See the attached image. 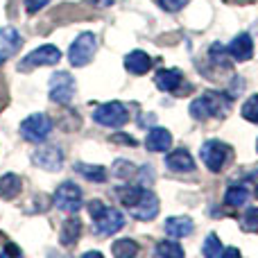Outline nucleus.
Here are the masks:
<instances>
[{
    "mask_svg": "<svg viewBox=\"0 0 258 258\" xmlns=\"http://www.w3.org/2000/svg\"><path fill=\"white\" fill-rule=\"evenodd\" d=\"M229 100H233L231 95L206 93L190 102V116L195 118V120H206V118H211V116H224L229 109Z\"/></svg>",
    "mask_w": 258,
    "mask_h": 258,
    "instance_id": "f257e3e1",
    "label": "nucleus"
},
{
    "mask_svg": "<svg viewBox=\"0 0 258 258\" xmlns=\"http://www.w3.org/2000/svg\"><path fill=\"white\" fill-rule=\"evenodd\" d=\"M95 50H98V39H95V34L93 32H82V34L73 41L71 50H68V61L75 68L86 66V63L93 59Z\"/></svg>",
    "mask_w": 258,
    "mask_h": 258,
    "instance_id": "f03ea898",
    "label": "nucleus"
},
{
    "mask_svg": "<svg viewBox=\"0 0 258 258\" xmlns=\"http://www.w3.org/2000/svg\"><path fill=\"white\" fill-rule=\"evenodd\" d=\"M52 132V120L48 113H32L21 122V136L30 143H43Z\"/></svg>",
    "mask_w": 258,
    "mask_h": 258,
    "instance_id": "7ed1b4c3",
    "label": "nucleus"
},
{
    "mask_svg": "<svg viewBox=\"0 0 258 258\" xmlns=\"http://www.w3.org/2000/svg\"><path fill=\"white\" fill-rule=\"evenodd\" d=\"M54 206H57L59 211H63V213H77V211L82 209V190L77 183L73 181H63L61 186L54 190Z\"/></svg>",
    "mask_w": 258,
    "mask_h": 258,
    "instance_id": "20e7f679",
    "label": "nucleus"
},
{
    "mask_svg": "<svg viewBox=\"0 0 258 258\" xmlns=\"http://www.w3.org/2000/svg\"><path fill=\"white\" fill-rule=\"evenodd\" d=\"M50 100L57 104H71L75 98V80H73L71 73H54L50 77Z\"/></svg>",
    "mask_w": 258,
    "mask_h": 258,
    "instance_id": "39448f33",
    "label": "nucleus"
},
{
    "mask_svg": "<svg viewBox=\"0 0 258 258\" xmlns=\"http://www.w3.org/2000/svg\"><path fill=\"white\" fill-rule=\"evenodd\" d=\"M93 120L98 122V125L118 129V127L127 125L129 113H127L125 104H120V102H107V104H100V107L93 111Z\"/></svg>",
    "mask_w": 258,
    "mask_h": 258,
    "instance_id": "423d86ee",
    "label": "nucleus"
},
{
    "mask_svg": "<svg viewBox=\"0 0 258 258\" xmlns=\"http://www.w3.org/2000/svg\"><path fill=\"white\" fill-rule=\"evenodd\" d=\"M61 59V50L57 48V45H41V48L32 50L30 54L25 57V61L18 63V68L21 71H30V68H36V66H54V63Z\"/></svg>",
    "mask_w": 258,
    "mask_h": 258,
    "instance_id": "0eeeda50",
    "label": "nucleus"
},
{
    "mask_svg": "<svg viewBox=\"0 0 258 258\" xmlns=\"http://www.w3.org/2000/svg\"><path fill=\"white\" fill-rule=\"evenodd\" d=\"M200 156L211 172H220L224 168V163H227L229 145H224L222 141H206L200 150Z\"/></svg>",
    "mask_w": 258,
    "mask_h": 258,
    "instance_id": "6e6552de",
    "label": "nucleus"
},
{
    "mask_svg": "<svg viewBox=\"0 0 258 258\" xmlns=\"http://www.w3.org/2000/svg\"><path fill=\"white\" fill-rule=\"evenodd\" d=\"M122 227H125V215L118 209H109V206L95 218V224H93L98 236H113V233L120 231Z\"/></svg>",
    "mask_w": 258,
    "mask_h": 258,
    "instance_id": "1a4fd4ad",
    "label": "nucleus"
},
{
    "mask_svg": "<svg viewBox=\"0 0 258 258\" xmlns=\"http://www.w3.org/2000/svg\"><path fill=\"white\" fill-rule=\"evenodd\" d=\"M129 211H132V215L136 220H152L159 215V197L154 195L152 190H145L143 188L141 197L136 200V204L129 206Z\"/></svg>",
    "mask_w": 258,
    "mask_h": 258,
    "instance_id": "9d476101",
    "label": "nucleus"
},
{
    "mask_svg": "<svg viewBox=\"0 0 258 258\" xmlns=\"http://www.w3.org/2000/svg\"><path fill=\"white\" fill-rule=\"evenodd\" d=\"M32 161H34V165H39V168L54 172V170H59L63 163V152L54 145H43V147H39V150H34Z\"/></svg>",
    "mask_w": 258,
    "mask_h": 258,
    "instance_id": "9b49d317",
    "label": "nucleus"
},
{
    "mask_svg": "<svg viewBox=\"0 0 258 258\" xmlns=\"http://www.w3.org/2000/svg\"><path fill=\"white\" fill-rule=\"evenodd\" d=\"M23 39L14 27H0V63H5L9 57L18 52Z\"/></svg>",
    "mask_w": 258,
    "mask_h": 258,
    "instance_id": "f8f14e48",
    "label": "nucleus"
},
{
    "mask_svg": "<svg viewBox=\"0 0 258 258\" xmlns=\"http://www.w3.org/2000/svg\"><path fill=\"white\" fill-rule=\"evenodd\" d=\"M165 165L172 172H192L195 170V159H192V154L188 150L177 147V150H172L165 156Z\"/></svg>",
    "mask_w": 258,
    "mask_h": 258,
    "instance_id": "ddd939ff",
    "label": "nucleus"
},
{
    "mask_svg": "<svg viewBox=\"0 0 258 258\" xmlns=\"http://www.w3.org/2000/svg\"><path fill=\"white\" fill-rule=\"evenodd\" d=\"M227 52L231 54L236 61H247V59H251V54H254V41H251V36L247 34V32H242V34H238L236 39L229 43Z\"/></svg>",
    "mask_w": 258,
    "mask_h": 258,
    "instance_id": "4468645a",
    "label": "nucleus"
},
{
    "mask_svg": "<svg viewBox=\"0 0 258 258\" xmlns=\"http://www.w3.org/2000/svg\"><path fill=\"white\" fill-rule=\"evenodd\" d=\"M172 145V134L163 127H152L145 138V147L150 152H168Z\"/></svg>",
    "mask_w": 258,
    "mask_h": 258,
    "instance_id": "2eb2a0df",
    "label": "nucleus"
},
{
    "mask_svg": "<svg viewBox=\"0 0 258 258\" xmlns=\"http://www.w3.org/2000/svg\"><path fill=\"white\" fill-rule=\"evenodd\" d=\"M183 75L181 71H177V68H161V71H156L154 75V84L159 86L161 91H165V93H170V91H177V86L181 84Z\"/></svg>",
    "mask_w": 258,
    "mask_h": 258,
    "instance_id": "dca6fc26",
    "label": "nucleus"
},
{
    "mask_svg": "<svg viewBox=\"0 0 258 258\" xmlns=\"http://www.w3.org/2000/svg\"><path fill=\"white\" fill-rule=\"evenodd\" d=\"M192 229H195V224H192L190 218H186V215H179V218H168L165 220V233H168L170 238H186L192 233Z\"/></svg>",
    "mask_w": 258,
    "mask_h": 258,
    "instance_id": "f3484780",
    "label": "nucleus"
},
{
    "mask_svg": "<svg viewBox=\"0 0 258 258\" xmlns=\"http://www.w3.org/2000/svg\"><path fill=\"white\" fill-rule=\"evenodd\" d=\"M125 68L132 75H145L152 68V59H150V54L143 52V50H134V52H129L125 57Z\"/></svg>",
    "mask_w": 258,
    "mask_h": 258,
    "instance_id": "a211bd4d",
    "label": "nucleus"
},
{
    "mask_svg": "<svg viewBox=\"0 0 258 258\" xmlns=\"http://www.w3.org/2000/svg\"><path fill=\"white\" fill-rule=\"evenodd\" d=\"M23 190V181L18 174H12L7 172L3 179H0V200H14V197H18V192Z\"/></svg>",
    "mask_w": 258,
    "mask_h": 258,
    "instance_id": "6ab92c4d",
    "label": "nucleus"
},
{
    "mask_svg": "<svg viewBox=\"0 0 258 258\" xmlns=\"http://www.w3.org/2000/svg\"><path fill=\"white\" fill-rule=\"evenodd\" d=\"M80 233H82V220H77V218L66 220L63 227H61V233H59L61 245L63 247H73L77 240H80Z\"/></svg>",
    "mask_w": 258,
    "mask_h": 258,
    "instance_id": "aec40b11",
    "label": "nucleus"
},
{
    "mask_svg": "<svg viewBox=\"0 0 258 258\" xmlns=\"http://www.w3.org/2000/svg\"><path fill=\"white\" fill-rule=\"evenodd\" d=\"M75 172H77V174H82L84 179H89V181H100V183H102L104 179H107V170H104L102 165L75 163Z\"/></svg>",
    "mask_w": 258,
    "mask_h": 258,
    "instance_id": "412c9836",
    "label": "nucleus"
},
{
    "mask_svg": "<svg viewBox=\"0 0 258 258\" xmlns=\"http://www.w3.org/2000/svg\"><path fill=\"white\" fill-rule=\"evenodd\" d=\"M247 200H249V190H247L245 186H231L227 190V195H224V204L233 206V209L247 204Z\"/></svg>",
    "mask_w": 258,
    "mask_h": 258,
    "instance_id": "4be33fe9",
    "label": "nucleus"
},
{
    "mask_svg": "<svg viewBox=\"0 0 258 258\" xmlns=\"http://www.w3.org/2000/svg\"><path fill=\"white\" fill-rule=\"evenodd\" d=\"M113 256L116 258H132L138 254V245L132 240V238H122V240H116L111 247Z\"/></svg>",
    "mask_w": 258,
    "mask_h": 258,
    "instance_id": "5701e85b",
    "label": "nucleus"
},
{
    "mask_svg": "<svg viewBox=\"0 0 258 258\" xmlns=\"http://www.w3.org/2000/svg\"><path fill=\"white\" fill-rule=\"evenodd\" d=\"M154 254L156 256H168V258H183V249H181V245H179V242L163 240V242H159V245H156Z\"/></svg>",
    "mask_w": 258,
    "mask_h": 258,
    "instance_id": "b1692460",
    "label": "nucleus"
},
{
    "mask_svg": "<svg viewBox=\"0 0 258 258\" xmlns=\"http://www.w3.org/2000/svg\"><path fill=\"white\" fill-rule=\"evenodd\" d=\"M202 251H204L206 258H220L222 256V242H220V238L215 236V233H209L204 240V247H202Z\"/></svg>",
    "mask_w": 258,
    "mask_h": 258,
    "instance_id": "393cba45",
    "label": "nucleus"
},
{
    "mask_svg": "<svg viewBox=\"0 0 258 258\" xmlns=\"http://www.w3.org/2000/svg\"><path fill=\"white\" fill-rule=\"evenodd\" d=\"M242 118L249 122H258V93L249 95V100H245V104H242Z\"/></svg>",
    "mask_w": 258,
    "mask_h": 258,
    "instance_id": "a878e982",
    "label": "nucleus"
},
{
    "mask_svg": "<svg viewBox=\"0 0 258 258\" xmlns=\"http://www.w3.org/2000/svg\"><path fill=\"white\" fill-rule=\"evenodd\" d=\"M141 192H143L141 186H127V188H122L118 195H120V202H122V204H125L127 209H129V206L136 204V200L141 197Z\"/></svg>",
    "mask_w": 258,
    "mask_h": 258,
    "instance_id": "bb28decb",
    "label": "nucleus"
},
{
    "mask_svg": "<svg viewBox=\"0 0 258 258\" xmlns=\"http://www.w3.org/2000/svg\"><path fill=\"white\" fill-rule=\"evenodd\" d=\"M113 174H116L118 179H129L136 174V165L129 163L125 159H120V161H116V165H113Z\"/></svg>",
    "mask_w": 258,
    "mask_h": 258,
    "instance_id": "cd10ccee",
    "label": "nucleus"
},
{
    "mask_svg": "<svg viewBox=\"0 0 258 258\" xmlns=\"http://www.w3.org/2000/svg\"><path fill=\"white\" fill-rule=\"evenodd\" d=\"M242 229L249 233H258V209H249L242 215Z\"/></svg>",
    "mask_w": 258,
    "mask_h": 258,
    "instance_id": "c85d7f7f",
    "label": "nucleus"
},
{
    "mask_svg": "<svg viewBox=\"0 0 258 258\" xmlns=\"http://www.w3.org/2000/svg\"><path fill=\"white\" fill-rule=\"evenodd\" d=\"M159 5L165 12H179V9L186 5V0H159Z\"/></svg>",
    "mask_w": 258,
    "mask_h": 258,
    "instance_id": "c756f323",
    "label": "nucleus"
},
{
    "mask_svg": "<svg viewBox=\"0 0 258 258\" xmlns=\"http://www.w3.org/2000/svg\"><path fill=\"white\" fill-rule=\"evenodd\" d=\"M48 3H50V0H25V9L30 14H36L39 9H43Z\"/></svg>",
    "mask_w": 258,
    "mask_h": 258,
    "instance_id": "7c9ffc66",
    "label": "nucleus"
},
{
    "mask_svg": "<svg viewBox=\"0 0 258 258\" xmlns=\"http://www.w3.org/2000/svg\"><path fill=\"white\" fill-rule=\"evenodd\" d=\"M209 52H211V57H213L215 61L220 63V66H227V63H229V61H224V59H227V57H224V54H222V48H220L218 43H215V45H211V50H209Z\"/></svg>",
    "mask_w": 258,
    "mask_h": 258,
    "instance_id": "2f4dec72",
    "label": "nucleus"
},
{
    "mask_svg": "<svg viewBox=\"0 0 258 258\" xmlns=\"http://www.w3.org/2000/svg\"><path fill=\"white\" fill-rule=\"evenodd\" d=\"M104 209H107V206H104V204H102V202H100V200H93V202H89V213H91V218H93V220L98 218V215L102 213Z\"/></svg>",
    "mask_w": 258,
    "mask_h": 258,
    "instance_id": "473e14b6",
    "label": "nucleus"
},
{
    "mask_svg": "<svg viewBox=\"0 0 258 258\" xmlns=\"http://www.w3.org/2000/svg\"><path fill=\"white\" fill-rule=\"evenodd\" d=\"M89 5H93V7H111L113 0H86Z\"/></svg>",
    "mask_w": 258,
    "mask_h": 258,
    "instance_id": "72a5a7b5",
    "label": "nucleus"
},
{
    "mask_svg": "<svg viewBox=\"0 0 258 258\" xmlns=\"http://www.w3.org/2000/svg\"><path fill=\"white\" fill-rule=\"evenodd\" d=\"M222 254L224 256H240V251H238V249H224Z\"/></svg>",
    "mask_w": 258,
    "mask_h": 258,
    "instance_id": "f704fd0d",
    "label": "nucleus"
},
{
    "mask_svg": "<svg viewBox=\"0 0 258 258\" xmlns=\"http://www.w3.org/2000/svg\"><path fill=\"white\" fill-rule=\"evenodd\" d=\"M256 197H258V186H256Z\"/></svg>",
    "mask_w": 258,
    "mask_h": 258,
    "instance_id": "c9c22d12",
    "label": "nucleus"
},
{
    "mask_svg": "<svg viewBox=\"0 0 258 258\" xmlns=\"http://www.w3.org/2000/svg\"><path fill=\"white\" fill-rule=\"evenodd\" d=\"M256 150H258V141H256Z\"/></svg>",
    "mask_w": 258,
    "mask_h": 258,
    "instance_id": "e433bc0d",
    "label": "nucleus"
}]
</instances>
